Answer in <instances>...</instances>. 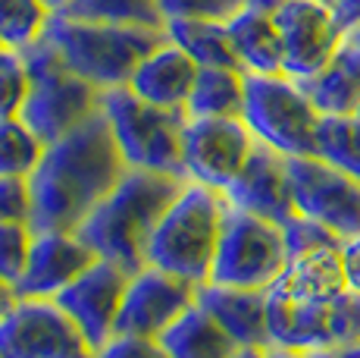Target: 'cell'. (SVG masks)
<instances>
[{
	"instance_id": "4dcf8cb0",
	"label": "cell",
	"mask_w": 360,
	"mask_h": 358,
	"mask_svg": "<svg viewBox=\"0 0 360 358\" xmlns=\"http://www.w3.org/2000/svg\"><path fill=\"white\" fill-rule=\"evenodd\" d=\"M34 230L29 223H0V280L10 283L13 289L19 286L29 264Z\"/></svg>"
},
{
	"instance_id": "d4e9b609",
	"label": "cell",
	"mask_w": 360,
	"mask_h": 358,
	"mask_svg": "<svg viewBox=\"0 0 360 358\" xmlns=\"http://www.w3.org/2000/svg\"><path fill=\"white\" fill-rule=\"evenodd\" d=\"M245 75L248 73L223 70V66H204V70H198L185 113L188 116H241V110H245Z\"/></svg>"
},
{
	"instance_id": "484cf974",
	"label": "cell",
	"mask_w": 360,
	"mask_h": 358,
	"mask_svg": "<svg viewBox=\"0 0 360 358\" xmlns=\"http://www.w3.org/2000/svg\"><path fill=\"white\" fill-rule=\"evenodd\" d=\"M60 16L82 19V23L131 25V29H166L160 0H69Z\"/></svg>"
},
{
	"instance_id": "f1b7e54d",
	"label": "cell",
	"mask_w": 360,
	"mask_h": 358,
	"mask_svg": "<svg viewBox=\"0 0 360 358\" xmlns=\"http://www.w3.org/2000/svg\"><path fill=\"white\" fill-rule=\"evenodd\" d=\"M47 144L22 120H0V176L29 179L41 163Z\"/></svg>"
},
{
	"instance_id": "f546056e",
	"label": "cell",
	"mask_w": 360,
	"mask_h": 358,
	"mask_svg": "<svg viewBox=\"0 0 360 358\" xmlns=\"http://www.w3.org/2000/svg\"><path fill=\"white\" fill-rule=\"evenodd\" d=\"M29 66L19 51H0V120H16L29 98Z\"/></svg>"
},
{
	"instance_id": "b9f144b4",
	"label": "cell",
	"mask_w": 360,
	"mask_h": 358,
	"mask_svg": "<svg viewBox=\"0 0 360 358\" xmlns=\"http://www.w3.org/2000/svg\"><path fill=\"white\" fill-rule=\"evenodd\" d=\"M44 4H47V6H51V10H53V13H63V10H66V4H69V0H44Z\"/></svg>"
},
{
	"instance_id": "2e32d148",
	"label": "cell",
	"mask_w": 360,
	"mask_h": 358,
	"mask_svg": "<svg viewBox=\"0 0 360 358\" xmlns=\"http://www.w3.org/2000/svg\"><path fill=\"white\" fill-rule=\"evenodd\" d=\"M232 208L285 226L297 211L292 198V179H288V157L273 151L269 144H254L241 173L223 192Z\"/></svg>"
},
{
	"instance_id": "e0dca14e",
	"label": "cell",
	"mask_w": 360,
	"mask_h": 358,
	"mask_svg": "<svg viewBox=\"0 0 360 358\" xmlns=\"http://www.w3.org/2000/svg\"><path fill=\"white\" fill-rule=\"evenodd\" d=\"M94 261H98V254L88 249L75 233H57V230L34 233L29 264H25V273L16 286L19 299H53L82 271H88Z\"/></svg>"
},
{
	"instance_id": "836d02e7",
	"label": "cell",
	"mask_w": 360,
	"mask_h": 358,
	"mask_svg": "<svg viewBox=\"0 0 360 358\" xmlns=\"http://www.w3.org/2000/svg\"><path fill=\"white\" fill-rule=\"evenodd\" d=\"M0 223H29L32 226L29 179L0 176Z\"/></svg>"
},
{
	"instance_id": "277c9868",
	"label": "cell",
	"mask_w": 360,
	"mask_h": 358,
	"mask_svg": "<svg viewBox=\"0 0 360 358\" xmlns=\"http://www.w3.org/2000/svg\"><path fill=\"white\" fill-rule=\"evenodd\" d=\"M44 41L60 54V60L98 85L101 92L129 85L141 60L166 41V32L157 29H131V25H107V23H82L53 13L47 23Z\"/></svg>"
},
{
	"instance_id": "52a82bcc",
	"label": "cell",
	"mask_w": 360,
	"mask_h": 358,
	"mask_svg": "<svg viewBox=\"0 0 360 358\" xmlns=\"http://www.w3.org/2000/svg\"><path fill=\"white\" fill-rule=\"evenodd\" d=\"M241 120L260 144L285 157H307L316 151L320 110L307 98L301 82L288 75H245Z\"/></svg>"
},
{
	"instance_id": "ffe728a7",
	"label": "cell",
	"mask_w": 360,
	"mask_h": 358,
	"mask_svg": "<svg viewBox=\"0 0 360 358\" xmlns=\"http://www.w3.org/2000/svg\"><path fill=\"white\" fill-rule=\"evenodd\" d=\"M345 267H342V245L338 249H316L297 254L285 264L282 277L266 289V295L282 302H326L342 295Z\"/></svg>"
},
{
	"instance_id": "9c48e42d",
	"label": "cell",
	"mask_w": 360,
	"mask_h": 358,
	"mask_svg": "<svg viewBox=\"0 0 360 358\" xmlns=\"http://www.w3.org/2000/svg\"><path fill=\"white\" fill-rule=\"evenodd\" d=\"M266 314L276 346L301 352L360 346V295L351 289L326 302H282L266 295Z\"/></svg>"
},
{
	"instance_id": "6da1fadb",
	"label": "cell",
	"mask_w": 360,
	"mask_h": 358,
	"mask_svg": "<svg viewBox=\"0 0 360 358\" xmlns=\"http://www.w3.org/2000/svg\"><path fill=\"white\" fill-rule=\"evenodd\" d=\"M126 170L103 113L91 116L75 132L47 144L41 163L29 176L32 230L75 233Z\"/></svg>"
},
{
	"instance_id": "d6a6232c",
	"label": "cell",
	"mask_w": 360,
	"mask_h": 358,
	"mask_svg": "<svg viewBox=\"0 0 360 358\" xmlns=\"http://www.w3.org/2000/svg\"><path fill=\"white\" fill-rule=\"evenodd\" d=\"M282 236H285V249H288V261L297 258V254H307V252H316V249H338L345 239H338L332 230H326L323 223L310 217H301L295 214L282 226Z\"/></svg>"
},
{
	"instance_id": "7bdbcfd3",
	"label": "cell",
	"mask_w": 360,
	"mask_h": 358,
	"mask_svg": "<svg viewBox=\"0 0 360 358\" xmlns=\"http://www.w3.org/2000/svg\"><path fill=\"white\" fill-rule=\"evenodd\" d=\"M348 38L354 41V44H360V29H354V32H348Z\"/></svg>"
},
{
	"instance_id": "1f68e13d",
	"label": "cell",
	"mask_w": 360,
	"mask_h": 358,
	"mask_svg": "<svg viewBox=\"0 0 360 358\" xmlns=\"http://www.w3.org/2000/svg\"><path fill=\"white\" fill-rule=\"evenodd\" d=\"M248 6V0H160L166 23L188 19V23H229Z\"/></svg>"
},
{
	"instance_id": "bcb514c9",
	"label": "cell",
	"mask_w": 360,
	"mask_h": 358,
	"mask_svg": "<svg viewBox=\"0 0 360 358\" xmlns=\"http://www.w3.org/2000/svg\"><path fill=\"white\" fill-rule=\"evenodd\" d=\"M357 116H360V110H357Z\"/></svg>"
},
{
	"instance_id": "603a6c76",
	"label": "cell",
	"mask_w": 360,
	"mask_h": 358,
	"mask_svg": "<svg viewBox=\"0 0 360 358\" xmlns=\"http://www.w3.org/2000/svg\"><path fill=\"white\" fill-rule=\"evenodd\" d=\"M157 342L169 358H232L238 352V346L229 340V333L198 302L185 314H179L160 333Z\"/></svg>"
},
{
	"instance_id": "8992f818",
	"label": "cell",
	"mask_w": 360,
	"mask_h": 358,
	"mask_svg": "<svg viewBox=\"0 0 360 358\" xmlns=\"http://www.w3.org/2000/svg\"><path fill=\"white\" fill-rule=\"evenodd\" d=\"M101 113L129 170H150V173L185 179L182 132L188 123L185 110L154 107L138 98L129 85H120L103 92Z\"/></svg>"
},
{
	"instance_id": "74e56055",
	"label": "cell",
	"mask_w": 360,
	"mask_h": 358,
	"mask_svg": "<svg viewBox=\"0 0 360 358\" xmlns=\"http://www.w3.org/2000/svg\"><path fill=\"white\" fill-rule=\"evenodd\" d=\"M307 358H360V346H342V349H320V352H307Z\"/></svg>"
},
{
	"instance_id": "ab89813d",
	"label": "cell",
	"mask_w": 360,
	"mask_h": 358,
	"mask_svg": "<svg viewBox=\"0 0 360 358\" xmlns=\"http://www.w3.org/2000/svg\"><path fill=\"white\" fill-rule=\"evenodd\" d=\"M16 302H19V292L10 283H4V280H0V318H4V314L10 311Z\"/></svg>"
},
{
	"instance_id": "8d00e7d4",
	"label": "cell",
	"mask_w": 360,
	"mask_h": 358,
	"mask_svg": "<svg viewBox=\"0 0 360 358\" xmlns=\"http://www.w3.org/2000/svg\"><path fill=\"white\" fill-rule=\"evenodd\" d=\"M335 19H338V25L345 29V35L360 29V0H338Z\"/></svg>"
},
{
	"instance_id": "30bf717a",
	"label": "cell",
	"mask_w": 360,
	"mask_h": 358,
	"mask_svg": "<svg viewBox=\"0 0 360 358\" xmlns=\"http://www.w3.org/2000/svg\"><path fill=\"white\" fill-rule=\"evenodd\" d=\"M0 358H94V349L53 299H19L0 318Z\"/></svg>"
},
{
	"instance_id": "4316f807",
	"label": "cell",
	"mask_w": 360,
	"mask_h": 358,
	"mask_svg": "<svg viewBox=\"0 0 360 358\" xmlns=\"http://www.w3.org/2000/svg\"><path fill=\"white\" fill-rule=\"evenodd\" d=\"M314 154L360 183V116H320Z\"/></svg>"
},
{
	"instance_id": "e575fe53",
	"label": "cell",
	"mask_w": 360,
	"mask_h": 358,
	"mask_svg": "<svg viewBox=\"0 0 360 358\" xmlns=\"http://www.w3.org/2000/svg\"><path fill=\"white\" fill-rule=\"evenodd\" d=\"M94 358H169L163 352V346L148 336H126L116 333L113 340H107L94 352Z\"/></svg>"
},
{
	"instance_id": "ee69618b",
	"label": "cell",
	"mask_w": 360,
	"mask_h": 358,
	"mask_svg": "<svg viewBox=\"0 0 360 358\" xmlns=\"http://www.w3.org/2000/svg\"><path fill=\"white\" fill-rule=\"evenodd\" d=\"M320 4H326V6H332V10H335V6H338V0H320Z\"/></svg>"
},
{
	"instance_id": "cb8c5ba5",
	"label": "cell",
	"mask_w": 360,
	"mask_h": 358,
	"mask_svg": "<svg viewBox=\"0 0 360 358\" xmlns=\"http://www.w3.org/2000/svg\"><path fill=\"white\" fill-rule=\"evenodd\" d=\"M166 38L176 47H182L191 60L204 70V66H223V70H241L235 47L229 41L223 23H188V19H172L166 23ZM245 73V70H241Z\"/></svg>"
},
{
	"instance_id": "5b68a950",
	"label": "cell",
	"mask_w": 360,
	"mask_h": 358,
	"mask_svg": "<svg viewBox=\"0 0 360 358\" xmlns=\"http://www.w3.org/2000/svg\"><path fill=\"white\" fill-rule=\"evenodd\" d=\"M19 54H22L32 79L29 98H25L19 120L44 144L60 142L63 135L75 132L91 116L101 113L103 92L69 70L44 38H38Z\"/></svg>"
},
{
	"instance_id": "d6986e66",
	"label": "cell",
	"mask_w": 360,
	"mask_h": 358,
	"mask_svg": "<svg viewBox=\"0 0 360 358\" xmlns=\"http://www.w3.org/2000/svg\"><path fill=\"white\" fill-rule=\"evenodd\" d=\"M200 66L182 47H176L169 38L163 44H157L148 57L141 60V66L131 75L129 88L138 94L141 101L163 110H185L195 88Z\"/></svg>"
},
{
	"instance_id": "ba28073f",
	"label": "cell",
	"mask_w": 360,
	"mask_h": 358,
	"mask_svg": "<svg viewBox=\"0 0 360 358\" xmlns=\"http://www.w3.org/2000/svg\"><path fill=\"white\" fill-rule=\"evenodd\" d=\"M285 264L288 249L282 226L229 204L207 283L266 292L282 277Z\"/></svg>"
},
{
	"instance_id": "f35d334b",
	"label": "cell",
	"mask_w": 360,
	"mask_h": 358,
	"mask_svg": "<svg viewBox=\"0 0 360 358\" xmlns=\"http://www.w3.org/2000/svg\"><path fill=\"white\" fill-rule=\"evenodd\" d=\"M263 358H307V352H301V349H288V346H276V342H269V346L263 349Z\"/></svg>"
},
{
	"instance_id": "7c38bea8",
	"label": "cell",
	"mask_w": 360,
	"mask_h": 358,
	"mask_svg": "<svg viewBox=\"0 0 360 358\" xmlns=\"http://www.w3.org/2000/svg\"><path fill=\"white\" fill-rule=\"evenodd\" d=\"M295 211L332 230L338 239L360 236V183L316 154L288 157Z\"/></svg>"
},
{
	"instance_id": "83f0119b",
	"label": "cell",
	"mask_w": 360,
	"mask_h": 358,
	"mask_svg": "<svg viewBox=\"0 0 360 358\" xmlns=\"http://www.w3.org/2000/svg\"><path fill=\"white\" fill-rule=\"evenodd\" d=\"M53 10L44 0H0V44L6 51H25L44 38Z\"/></svg>"
},
{
	"instance_id": "9a60e30c",
	"label": "cell",
	"mask_w": 360,
	"mask_h": 358,
	"mask_svg": "<svg viewBox=\"0 0 360 358\" xmlns=\"http://www.w3.org/2000/svg\"><path fill=\"white\" fill-rule=\"evenodd\" d=\"M129 277L131 273H126L120 264L98 258L63 292L53 295V302L75 321V327L82 330V336L94 352L116 336V318H120Z\"/></svg>"
},
{
	"instance_id": "ac0fdd59",
	"label": "cell",
	"mask_w": 360,
	"mask_h": 358,
	"mask_svg": "<svg viewBox=\"0 0 360 358\" xmlns=\"http://www.w3.org/2000/svg\"><path fill=\"white\" fill-rule=\"evenodd\" d=\"M195 302L210 314L219 327L229 333L235 346L266 349L269 342V314H266V292L257 289H232L204 283L198 286Z\"/></svg>"
},
{
	"instance_id": "4fadbf2b",
	"label": "cell",
	"mask_w": 360,
	"mask_h": 358,
	"mask_svg": "<svg viewBox=\"0 0 360 358\" xmlns=\"http://www.w3.org/2000/svg\"><path fill=\"white\" fill-rule=\"evenodd\" d=\"M282 38V75L295 82L314 79L345 44L335 10L320 0H285L276 10Z\"/></svg>"
},
{
	"instance_id": "5bb4252c",
	"label": "cell",
	"mask_w": 360,
	"mask_h": 358,
	"mask_svg": "<svg viewBox=\"0 0 360 358\" xmlns=\"http://www.w3.org/2000/svg\"><path fill=\"white\" fill-rule=\"evenodd\" d=\"M195 283L148 264L129 277L120 318H116V333L160 340L163 330L195 305Z\"/></svg>"
},
{
	"instance_id": "3957f363",
	"label": "cell",
	"mask_w": 360,
	"mask_h": 358,
	"mask_svg": "<svg viewBox=\"0 0 360 358\" xmlns=\"http://www.w3.org/2000/svg\"><path fill=\"white\" fill-rule=\"evenodd\" d=\"M226 208L229 202L223 192L185 179L182 192L166 208L148 242V264L204 286L210 280Z\"/></svg>"
},
{
	"instance_id": "8fae6325",
	"label": "cell",
	"mask_w": 360,
	"mask_h": 358,
	"mask_svg": "<svg viewBox=\"0 0 360 358\" xmlns=\"http://www.w3.org/2000/svg\"><path fill=\"white\" fill-rule=\"evenodd\" d=\"M257 139L241 116H188L182 132V167L188 183L226 192L241 173Z\"/></svg>"
},
{
	"instance_id": "44dd1931",
	"label": "cell",
	"mask_w": 360,
	"mask_h": 358,
	"mask_svg": "<svg viewBox=\"0 0 360 358\" xmlns=\"http://www.w3.org/2000/svg\"><path fill=\"white\" fill-rule=\"evenodd\" d=\"M241 70L248 75H279L282 73V38L276 13L248 4L235 19L226 23Z\"/></svg>"
},
{
	"instance_id": "7a4b0ae2",
	"label": "cell",
	"mask_w": 360,
	"mask_h": 358,
	"mask_svg": "<svg viewBox=\"0 0 360 358\" xmlns=\"http://www.w3.org/2000/svg\"><path fill=\"white\" fill-rule=\"evenodd\" d=\"M185 179L150 173V170H126L107 198L85 217L75 236L98 258L113 261L126 273L148 267V242L157 223L166 214Z\"/></svg>"
},
{
	"instance_id": "60d3db41",
	"label": "cell",
	"mask_w": 360,
	"mask_h": 358,
	"mask_svg": "<svg viewBox=\"0 0 360 358\" xmlns=\"http://www.w3.org/2000/svg\"><path fill=\"white\" fill-rule=\"evenodd\" d=\"M232 358H263V349H251V346H241L238 352H235Z\"/></svg>"
},
{
	"instance_id": "d590c367",
	"label": "cell",
	"mask_w": 360,
	"mask_h": 358,
	"mask_svg": "<svg viewBox=\"0 0 360 358\" xmlns=\"http://www.w3.org/2000/svg\"><path fill=\"white\" fill-rule=\"evenodd\" d=\"M342 267H345V283H348V289L360 295V236L342 242Z\"/></svg>"
},
{
	"instance_id": "f6af8a7d",
	"label": "cell",
	"mask_w": 360,
	"mask_h": 358,
	"mask_svg": "<svg viewBox=\"0 0 360 358\" xmlns=\"http://www.w3.org/2000/svg\"><path fill=\"white\" fill-rule=\"evenodd\" d=\"M0 51H6V47H4V44H0Z\"/></svg>"
},
{
	"instance_id": "7402d4cb",
	"label": "cell",
	"mask_w": 360,
	"mask_h": 358,
	"mask_svg": "<svg viewBox=\"0 0 360 358\" xmlns=\"http://www.w3.org/2000/svg\"><path fill=\"white\" fill-rule=\"evenodd\" d=\"M320 116H351L360 110V44L345 38L338 54L314 79L301 82Z\"/></svg>"
}]
</instances>
